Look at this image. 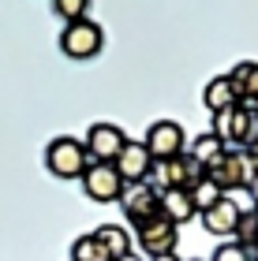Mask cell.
Here are the masks:
<instances>
[{
  "instance_id": "25",
  "label": "cell",
  "mask_w": 258,
  "mask_h": 261,
  "mask_svg": "<svg viewBox=\"0 0 258 261\" xmlns=\"http://www.w3.org/2000/svg\"><path fill=\"white\" fill-rule=\"evenodd\" d=\"M243 153H247V161H251V164H254V168H258V138H254V142H251V146H247V149H243Z\"/></svg>"
},
{
  "instance_id": "12",
  "label": "cell",
  "mask_w": 258,
  "mask_h": 261,
  "mask_svg": "<svg viewBox=\"0 0 258 261\" xmlns=\"http://www.w3.org/2000/svg\"><path fill=\"white\" fill-rule=\"evenodd\" d=\"M240 205L232 198H221L214 209H206V213H198L202 217V228L209 231V235H232L236 231V224H240Z\"/></svg>"
},
{
  "instance_id": "11",
  "label": "cell",
  "mask_w": 258,
  "mask_h": 261,
  "mask_svg": "<svg viewBox=\"0 0 258 261\" xmlns=\"http://www.w3.org/2000/svg\"><path fill=\"white\" fill-rule=\"evenodd\" d=\"M83 191L93 201H120L124 194V179L116 175L112 164H90L83 172Z\"/></svg>"
},
{
  "instance_id": "20",
  "label": "cell",
  "mask_w": 258,
  "mask_h": 261,
  "mask_svg": "<svg viewBox=\"0 0 258 261\" xmlns=\"http://www.w3.org/2000/svg\"><path fill=\"white\" fill-rule=\"evenodd\" d=\"M221 198H225V194H221V191H217V187L209 183V179H202V183H198L195 191H191V201H195V213H206V209H214V205H217Z\"/></svg>"
},
{
  "instance_id": "22",
  "label": "cell",
  "mask_w": 258,
  "mask_h": 261,
  "mask_svg": "<svg viewBox=\"0 0 258 261\" xmlns=\"http://www.w3.org/2000/svg\"><path fill=\"white\" fill-rule=\"evenodd\" d=\"M214 261H251V250L240 246V243H228V246H217Z\"/></svg>"
},
{
  "instance_id": "14",
  "label": "cell",
  "mask_w": 258,
  "mask_h": 261,
  "mask_svg": "<svg viewBox=\"0 0 258 261\" xmlns=\"http://www.w3.org/2000/svg\"><path fill=\"white\" fill-rule=\"evenodd\" d=\"M202 101H206V109L209 112H225V109H232V105H240L236 101V93H232V82H228V75H217V79H209L206 82V90H202Z\"/></svg>"
},
{
  "instance_id": "9",
  "label": "cell",
  "mask_w": 258,
  "mask_h": 261,
  "mask_svg": "<svg viewBox=\"0 0 258 261\" xmlns=\"http://www.w3.org/2000/svg\"><path fill=\"white\" fill-rule=\"evenodd\" d=\"M120 205H124V217H131L135 220H146V217H157L161 213V187L154 183H131V187H124V194H120Z\"/></svg>"
},
{
  "instance_id": "17",
  "label": "cell",
  "mask_w": 258,
  "mask_h": 261,
  "mask_svg": "<svg viewBox=\"0 0 258 261\" xmlns=\"http://www.w3.org/2000/svg\"><path fill=\"white\" fill-rule=\"evenodd\" d=\"M72 261H112V257L105 254V246L93 235H79L72 243Z\"/></svg>"
},
{
  "instance_id": "19",
  "label": "cell",
  "mask_w": 258,
  "mask_h": 261,
  "mask_svg": "<svg viewBox=\"0 0 258 261\" xmlns=\"http://www.w3.org/2000/svg\"><path fill=\"white\" fill-rule=\"evenodd\" d=\"M251 67H254V60H243V64H236V67L228 71L232 93H236V101H243V105H251V101H247V82H251Z\"/></svg>"
},
{
  "instance_id": "24",
  "label": "cell",
  "mask_w": 258,
  "mask_h": 261,
  "mask_svg": "<svg viewBox=\"0 0 258 261\" xmlns=\"http://www.w3.org/2000/svg\"><path fill=\"white\" fill-rule=\"evenodd\" d=\"M247 194H251V201H254V209H258V168H254V175H251V183H247Z\"/></svg>"
},
{
  "instance_id": "26",
  "label": "cell",
  "mask_w": 258,
  "mask_h": 261,
  "mask_svg": "<svg viewBox=\"0 0 258 261\" xmlns=\"http://www.w3.org/2000/svg\"><path fill=\"white\" fill-rule=\"evenodd\" d=\"M116 261H143V254H135V250H131V254H124V257H116Z\"/></svg>"
},
{
  "instance_id": "10",
  "label": "cell",
  "mask_w": 258,
  "mask_h": 261,
  "mask_svg": "<svg viewBox=\"0 0 258 261\" xmlns=\"http://www.w3.org/2000/svg\"><path fill=\"white\" fill-rule=\"evenodd\" d=\"M112 168H116V175L124 179V187H131V183H146V179H150V172H154V157L146 153L143 142H127V146L120 149V157L112 161Z\"/></svg>"
},
{
  "instance_id": "6",
  "label": "cell",
  "mask_w": 258,
  "mask_h": 261,
  "mask_svg": "<svg viewBox=\"0 0 258 261\" xmlns=\"http://www.w3.org/2000/svg\"><path fill=\"white\" fill-rule=\"evenodd\" d=\"M202 179H206V168L195 157H187V153L157 164V187L161 191H195Z\"/></svg>"
},
{
  "instance_id": "4",
  "label": "cell",
  "mask_w": 258,
  "mask_h": 261,
  "mask_svg": "<svg viewBox=\"0 0 258 261\" xmlns=\"http://www.w3.org/2000/svg\"><path fill=\"white\" fill-rule=\"evenodd\" d=\"M135 243L143 246L146 257H161V254H176V224L157 213V217L135 220Z\"/></svg>"
},
{
  "instance_id": "7",
  "label": "cell",
  "mask_w": 258,
  "mask_h": 261,
  "mask_svg": "<svg viewBox=\"0 0 258 261\" xmlns=\"http://www.w3.org/2000/svg\"><path fill=\"white\" fill-rule=\"evenodd\" d=\"M127 142H131V138L124 135V127H116V123H93V127L86 130V142H83V146H86L90 164H112Z\"/></svg>"
},
{
  "instance_id": "16",
  "label": "cell",
  "mask_w": 258,
  "mask_h": 261,
  "mask_svg": "<svg viewBox=\"0 0 258 261\" xmlns=\"http://www.w3.org/2000/svg\"><path fill=\"white\" fill-rule=\"evenodd\" d=\"M228 146H225V142H221L217 135H214V130H206V135H198L195 142H191V149H187V157H195L198 164H202V168H209V164H214L217 157H221V153H225Z\"/></svg>"
},
{
  "instance_id": "23",
  "label": "cell",
  "mask_w": 258,
  "mask_h": 261,
  "mask_svg": "<svg viewBox=\"0 0 258 261\" xmlns=\"http://www.w3.org/2000/svg\"><path fill=\"white\" fill-rule=\"evenodd\" d=\"M247 101L258 105V64L251 67V82H247Z\"/></svg>"
},
{
  "instance_id": "3",
  "label": "cell",
  "mask_w": 258,
  "mask_h": 261,
  "mask_svg": "<svg viewBox=\"0 0 258 261\" xmlns=\"http://www.w3.org/2000/svg\"><path fill=\"white\" fill-rule=\"evenodd\" d=\"M251 175H254V164L247 161V153H243V149H225V153H221V157L206 168V179L214 183L225 198H228V191H236V187L247 191Z\"/></svg>"
},
{
  "instance_id": "13",
  "label": "cell",
  "mask_w": 258,
  "mask_h": 261,
  "mask_svg": "<svg viewBox=\"0 0 258 261\" xmlns=\"http://www.w3.org/2000/svg\"><path fill=\"white\" fill-rule=\"evenodd\" d=\"M161 213L180 228V224L195 220V201H191V191H161Z\"/></svg>"
},
{
  "instance_id": "21",
  "label": "cell",
  "mask_w": 258,
  "mask_h": 261,
  "mask_svg": "<svg viewBox=\"0 0 258 261\" xmlns=\"http://www.w3.org/2000/svg\"><path fill=\"white\" fill-rule=\"evenodd\" d=\"M53 11L60 19H67V22H79V19H86L90 0H53Z\"/></svg>"
},
{
  "instance_id": "18",
  "label": "cell",
  "mask_w": 258,
  "mask_h": 261,
  "mask_svg": "<svg viewBox=\"0 0 258 261\" xmlns=\"http://www.w3.org/2000/svg\"><path fill=\"white\" fill-rule=\"evenodd\" d=\"M236 243L240 246H247V250H254L258 246V209H251V213H240V224H236Z\"/></svg>"
},
{
  "instance_id": "5",
  "label": "cell",
  "mask_w": 258,
  "mask_h": 261,
  "mask_svg": "<svg viewBox=\"0 0 258 261\" xmlns=\"http://www.w3.org/2000/svg\"><path fill=\"white\" fill-rule=\"evenodd\" d=\"M105 45V34L98 22L90 19H79V22H67L64 34H60V53L72 56V60H93Z\"/></svg>"
},
{
  "instance_id": "1",
  "label": "cell",
  "mask_w": 258,
  "mask_h": 261,
  "mask_svg": "<svg viewBox=\"0 0 258 261\" xmlns=\"http://www.w3.org/2000/svg\"><path fill=\"white\" fill-rule=\"evenodd\" d=\"M214 135L228 149H247L258 138V105H232V109L214 116Z\"/></svg>"
},
{
  "instance_id": "2",
  "label": "cell",
  "mask_w": 258,
  "mask_h": 261,
  "mask_svg": "<svg viewBox=\"0 0 258 261\" xmlns=\"http://www.w3.org/2000/svg\"><path fill=\"white\" fill-rule=\"evenodd\" d=\"M45 168H49L56 179H83V172L90 168V157H86V146L79 138H53L45 146Z\"/></svg>"
},
{
  "instance_id": "27",
  "label": "cell",
  "mask_w": 258,
  "mask_h": 261,
  "mask_svg": "<svg viewBox=\"0 0 258 261\" xmlns=\"http://www.w3.org/2000/svg\"><path fill=\"white\" fill-rule=\"evenodd\" d=\"M150 261H180L176 254H161V257H150Z\"/></svg>"
},
{
  "instance_id": "8",
  "label": "cell",
  "mask_w": 258,
  "mask_h": 261,
  "mask_svg": "<svg viewBox=\"0 0 258 261\" xmlns=\"http://www.w3.org/2000/svg\"><path fill=\"white\" fill-rule=\"evenodd\" d=\"M143 146H146V153H150V157H154V161L161 164V161L180 157V153L187 149V135H183V127L176 123V120H157L154 127L146 130Z\"/></svg>"
},
{
  "instance_id": "15",
  "label": "cell",
  "mask_w": 258,
  "mask_h": 261,
  "mask_svg": "<svg viewBox=\"0 0 258 261\" xmlns=\"http://www.w3.org/2000/svg\"><path fill=\"white\" fill-rule=\"evenodd\" d=\"M93 239L105 246V254H109L112 261L131 254V235H127V228H120V224H101V228L93 231Z\"/></svg>"
},
{
  "instance_id": "28",
  "label": "cell",
  "mask_w": 258,
  "mask_h": 261,
  "mask_svg": "<svg viewBox=\"0 0 258 261\" xmlns=\"http://www.w3.org/2000/svg\"><path fill=\"white\" fill-rule=\"evenodd\" d=\"M251 261H258V246H254V250H251Z\"/></svg>"
}]
</instances>
